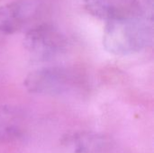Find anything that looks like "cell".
<instances>
[{
  "label": "cell",
  "instance_id": "cell-1",
  "mask_svg": "<svg viewBox=\"0 0 154 153\" xmlns=\"http://www.w3.org/2000/svg\"><path fill=\"white\" fill-rule=\"evenodd\" d=\"M152 41V31L140 16L106 21L103 33L105 49L118 56L139 52Z\"/></svg>",
  "mask_w": 154,
  "mask_h": 153
},
{
  "label": "cell",
  "instance_id": "cell-2",
  "mask_svg": "<svg viewBox=\"0 0 154 153\" xmlns=\"http://www.w3.org/2000/svg\"><path fill=\"white\" fill-rule=\"evenodd\" d=\"M23 43L28 52L39 59L54 57L68 44L65 35L51 24H40L27 31Z\"/></svg>",
  "mask_w": 154,
  "mask_h": 153
},
{
  "label": "cell",
  "instance_id": "cell-3",
  "mask_svg": "<svg viewBox=\"0 0 154 153\" xmlns=\"http://www.w3.org/2000/svg\"><path fill=\"white\" fill-rule=\"evenodd\" d=\"M71 73L60 67H46L31 71L24 78L23 86L33 94L58 95L72 84Z\"/></svg>",
  "mask_w": 154,
  "mask_h": 153
},
{
  "label": "cell",
  "instance_id": "cell-4",
  "mask_svg": "<svg viewBox=\"0 0 154 153\" xmlns=\"http://www.w3.org/2000/svg\"><path fill=\"white\" fill-rule=\"evenodd\" d=\"M83 2L89 14L106 21L141 16L137 0H83Z\"/></svg>",
  "mask_w": 154,
  "mask_h": 153
},
{
  "label": "cell",
  "instance_id": "cell-5",
  "mask_svg": "<svg viewBox=\"0 0 154 153\" xmlns=\"http://www.w3.org/2000/svg\"><path fill=\"white\" fill-rule=\"evenodd\" d=\"M31 0H18L0 6V32L13 34L22 30L36 11Z\"/></svg>",
  "mask_w": 154,
  "mask_h": 153
},
{
  "label": "cell",
  "instance_id": "cell-6",
  "mask_svg": "<svg viewBox=\"0 0 154 153\" xmlns=\"http://www.w3.org/2000/svg\"><path fill=\"white\" fill-rule=\"evenodd\" d=\"M76 138H78V140L77 142H74V143L78 148L77 150H80L83 152H90L92 151H96L99 150L102 142L98 135L91 133H81L77 135Z\"/></svg>",
  "mask_w": 154,
  "mask_h": 153
}]
</instances>
